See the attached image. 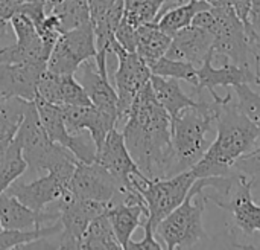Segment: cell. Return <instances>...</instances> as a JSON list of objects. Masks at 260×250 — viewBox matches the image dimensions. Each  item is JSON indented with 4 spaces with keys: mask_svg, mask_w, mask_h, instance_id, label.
<instances>
[{
    "mask_svg": "<svg viewBox=\"0 0 260 250\" xmlns=\"http://www.w3.org/2000/svg\"><path fill=\"white\" fill-rule=\"evenodd\" d=\"M260 142V128L250 122L238 108L232 95L219 102L216 134L201 160L192 168L197 179L225 176L235 163Z\"/></svg>",
    "mask_w": 260,
    "mask_h": 250,
    "instance_id": "7a4b0ae2",
    "label": "cell"
},
{
    "mask_svg": "<svg viewBox=\"0 0 260 250\" xmlns=\"http://www.w3.org/2000/svg\"><path fill=\"white\" fill-rule=\"evenodd\" d=\"M209 8H212V6L206 0H190L181 6L166 11L165 14H161L158 17V20L155 23L158 24V27L161 31H165L166 34H169L172 37L178 31L190 26L198 12L206 11Z\"/></svg>",
    "mask_w": 260,
    "mask_h": 250,
    "instance_id": "f1b7e54d",
    "label": "cell"
},
{
    "mask_svg": "<svg viewBox=\"0 0 260 250\" xmlns=\"http://www.w3.org/2000/svg\"><path fill=\"white\" fill-rule=\"evenodd\" d=\"M149 82H151V87L157 101L168 112L171 119L178 116L184 108L198 104V99H193L192 96L184 93V90L180 86V81L175 78L151 75Z\"/></svg>",
    "mask_w": 260,
    "mask_h": 250,
    "instance_id": "d4e9b609",
    "label": "cell"
},
{
    "mask_svg": "<svg viewBox=\"0 0 260 250\" xmlns=\"http://www.w3.org/2000/svg\"><path fill=\"white\" fill-rule=\"evenodd\" d=\"M122 134L131 157L148 179L178 174L171 139V116L157 101L151 82L134 98Z\"/></svg>",
    "mask_w": 260,
    "mask_h": 250,
    "instance_id": "6da1fadb",
    "label": "cell"
},
{
    "mask_svg": "<svg viewBox=\"0 0 260 250\" xmlns=\"http://www.w3.org/2000/svg\"><path fill=\"white\" fill-rule=\"evenodd\" d=\"M59 218L56 209L34 211L23 205L17 197L3 192L0 194V225L2 229L32 231L40 229L46 223H55Z\"/></svg>",
    "mask_w": 260,
    "mask_h": 250,
    "instance_id": "603a6c76",
    "label": "cell"
},
{
    "mask_svg": "<svg viewBox=\"0 0 260 250\" xmlns=\"http://www.w3.org/2000/svg\"><path fill=\"white\" fill-rule=\"evenodd\" d=\"M15 136L21 145V153L27 163V168L37 173L49 171L62 163L78 160L67 148L52 142L47 137L40 122V116L34 101L29 102V107Z\"/></svg>",
    "mask_w": 260,
    "mask_h": 250,
    "instance_id": "52a82bcc",
    "label": "cell"
},
{
    "mask_svg": "<svg viewBox=\"0 0 260 250\" xmlns=\"http://www.w3.org/2000/svg\"><path fill=\"white\" fill-rule=\"evenodd\" d=\"M107 215L113 226L114 235L122 249L126 250L133 234L142 226V220L148 217V208L145 200L140 202H117L107 208Z\"/></svg>",
    "mask_w": 260,
    "mask_h": 250,
    "instance_id": "cb8c5ba5",
    "label": "cell"
},
{
    "mask_svg": "<svg viewBox=\"0 0 260 250\" xmlns=\"http://www.w3.org/2000/svg\"><path fill=\"white\" fill-rule=\"evenodd\" d=\"M197 73H198V84L195 87V93L201 96L203 90L207 89L213 101L216 102H221L224 99V96H219L216 93V87L257 84V76L253 67L235 64L224 57H215L213 50L204 60V63L197 69Z\"/></svg>",
    "mask_w": 260,
    "mask_h": 250,
    "instance_id": "4fadbf2b",
    "label": "cell"
},
{
    "mask_svg": "<svg viewBox=\"0 0 260 250\" xmlns=\"http://www.w3.org/2000/svg\"><path fill=\"white\" fill-rule=\"evenodd\" d=\"M55 105H91L82 84L69 73H55L47 67L38 81V95Z\"/></svg>",
    "mask_w": 260,
    "mask_h": 250,
    "instance_id": "44dd1931",
    "label": "cell"
},
{
    "mask_svg": "<svg viewBox=\"0 0 260 250\" xmlns=\"http://www.w3.org/2000/svg\"><path fill=\"white\" fill-rule=\"evenodd\" d=\"M219 102H207L203 95L198 104L184 108L171 119V139L177 160V171L192 170L204 156L216 134Z\"/></svg>",
    "mask_w": 260,
    "mask_h": 250,
    "instance_id": "277c9868",
    "label": "cell"
},
{
    "mask_svg": "<svg viewBox=\"0 0 260 250\" xmlns=\"http://www.w3.org/2000/svg\"><path fill=\"white\" fill-rule=\"evenodd\" d=\"M110 205L85 200L67 191L55 202V209L59 212L61 234L58 235L59 249H78L88 225L104 214Z\"/></svg>",
    "mask_w": 260,
    "mask_h": 250,
    "instance_id": "30bf717a",
    "label": "cell"
},
{
    "mask_svg": "<svg viewBox=\"0 0 260 250\" xmlns=\"http://www.w3.org/2000/svg\"><path fill=\"white\" fill-rule=\"evenodd\" d=\"M9 23L15 35V43L0 46V63L46 64L50 49L43 43L34 23L20 12L12 15Z\"/></svg>",
    "mask_w": 260,
    "mask_h": 250,
    "instance_id": "e0dca14e",
    "label": "cell"
},
{
    "mask_svg": "<svg viewBox=\"0 0 260 250\" xmlns=\"http://www.w3.org/2000/svg\"><path fill=\"white\" fill-rule=\"evenodd\" d=\"M230 5L233 6L235 12L238 17L242 20L245 24L247 34L251 31V23H250V14H251V0H230Z\"/></svg>",
    "mask_w": 260,
    "mask_h": 250,
    "instance_id": "ab89813d",
    "label": "cell"
},
{
    "mask_svg": "<svg viewBox=\"0 0 260 250\" xmlns=\"http://www.w3.org/2000/svg\"><path fill=\"white\" fill-rule=\"evenodd\" d=\"M96 162H99L125 191L136 189L133 180L145 176L131 157L123 134L116 127L107 134L104 144L98 148Z\"/></svg>",
    "mask_w": 260,
    "mask_h": 250,
    "instance_id": "ac0fdd59",
    "label": "cell"
},
{
    "mask_svg": "<svg viewBox=\"0 0 260 250\" xmlns=\"http://www.w3.org/2000/svg\"><path fill=\"white\" fill-rule=\"evenodd\" d=\"M69 191L76 197L105 205L120 202L125 192L114 177L96 160L91 163L78 160L69 183Z\"/></svg>",
    "mask_w": 260,
    "mask_h": 250,
    "instance_id": "5bb4252c",
    "label": "cell"
},
{
    "mask_svg": "<svg viewBox=\"0 0 260 250\" xmlns=\"http://www.w3.org/2000/svg\"><path fill=\"white\" fill-rule=\"evenodd\" d=\"M88 2V9H90V20L94 23L101 17H104L108 9L114 5L116 0H87Z\"/></svg>",
    "mask_w": 260,
    "mask_h": 250,
    "instance_id": "60d3db41",
    "label": "cell"
},
{
    "mask_svg": "<svg viewBox=\"0 0 260 250\" xmlns=\"http://www.w3.org/2000/svg\"><path fill=\"white\" fill-rule=\"evenodd\" d=\"M192 24L212 34L215 57H224L235 64L253 67L251 47L245 24L232 5L212 6L201 11L195 15Z\"/></svg>",
    "mask_w": 260,
    "mask_h": 250,
    "instance_id": "8992f818",
    "label": "cell"
},
{
    "mask_svg": "<svg viewBox=\"0 0 260 250\" xmlns=\"http://www.w3.org/2000/svg\"><path fill=\"white\" fill-rule=\"evenodd\" d=\"M204 186L206 179H197L183 203L157 225L155 237L161 240L163 247L193 249L203 243H210L203 223L207 206Z\"/></svg>",
    "mask_w": 260,
    "mask_h": 250,
    "instance_id": "5b68a950",
    "label": "cell"
},
{
    "mask_svg": "<svg viewBox=\"0 0 260 250\" xmlns=\"http://www.w3.org/2000/svg\"><path fill=\"white\" fill-rule=\"evenodd\" d=\"M207 202H213L218 208L229 214L227 235L232 247L254 249L251 238L260 234V205L253 200V189L250 180L232 171L225 176L206 177L204 191Z\"/></svg>",
    "mask_w": 260,
    "mask_h": 250,
    "instance_id": "3957f363",
    "label": "cell"
},
{
    "mask_svg": "<svg viewBox=\"0 0 260 250\" xmlns=\"http://www.w3.org/2000/svg\"><path fill=\"white\" fill-rule=\"evenodd\" d=\"M210 6H227L230 5V0H206Z\"/></svg>",
    "mask_w": 260,
    "mask_h": 250,
    "instance_id": "7bdbcfd3",
    "label": "cell"
},
{
    "mask_svg": "<svg viewBox=\"0 0 260 250\" xmlns=\"http://www.w3.org/2000/svg\"><path fill=\"white\" fill-rule=\"evenodd\" d=\"M152 75H160L165 78H175L178 81H186L190 84L193 89L198 84V73L197 67L192 63L187 61H180V60H172L168 58L166 55L157 60L149 66Z\"/></svg>",
    "mask_w": 260,
    "mask_h": 250,
    "instance_id": "d6a6232c",
    "label": "cell"
},
{
    "mask_svg": "<svg viewBox=\"0 0 260 250\" xmlns=\"http://www.w3.org/2000/svg\"><path fill=\"white\" fill-rule=\"evenodd\" d=\"M98 53L93 23H84L75 29L62 32L53 44L46 67L55 73L75 75L79 66L93 60Z\"/></svg>",
    "mask_w": 260,
    "mask_h": 250,
    "instance_id": "9c48e42d",
    "label": "cell"
},
{
    "mask_svg": "<svg viewBox=\"0 0 260 250\" xmlns=\"http://www.w3.org/2000/svg\"><path fill=\"white\" fill-rule=\"evenodd\" d=\"M233 170L244 174L250 180L253 192L254 191L260 192V142L250 153L238 159Z\"/></svg>",
    "mask_w": 260,
    "mask_h": 250,
    "instance_id": "d590c367",
    "label": "cell"
},
{
    "mask_svg": "<svg viewBox=\"0 0 260 250\" xmlns=\"http://www.w3.org/2000/svg\"><path fill=\"white\" fill-rule=\"evenodd\" d=\"M11 141H12V139H9V137H6V136L0 134V154L8 148V145L11 144Z\"/></svg>",
    "mask_w": 260,
    "mask_h": 250,
    "instance_id": "b9f144b4",
    "label": "cell"
},
{
    "mask_svg": "<svg viewBox=\"0 0 260 250\" xmlns=\"http://www.w3.org/2000/svg\"><path fill=\"white\" fill-rule=\"evenodd\" d=\"M76 162H67L55 166L37 180L29 183L14 182L5 192L17 197L23 205L34 211H44L46 206L55 203L69 188Z\"/></svg>",
    "mask_w": 260,
    "mask_h": 250,
    "instance_id": "8fae6325",
    "label": "cell"
},
{
    "mask_svg": "<svg viewBox=\"0 0 260 250\" xmlns=\"http://www.w3.org/2000/svg\"><path fill=\"white\" fill-rule=\"evenodd\" d=\"M0 231H2V225H0Z\"/></svg>",
    "mask_w": 260,
    "mask_h": 250,
    "instance_id": "ee69618b",
    "label": "cell"
},
{
    "mask_svg": "<svg viewBox=\"0 0 260 250\" xmlns=\"http://www.w3.org/2000/svg\"><path fill=\"white\" fill-rule=\"evenodd\" d=\"M91 250V249H102V250H117L122 249L120 243L117 241L113 226L110 223V218L107 212L101 214L96 217L87 228L85 234L82 235V240L79 243L78 250Z\"/></svg>",
    "mask_w": 260,
    "mask_h": 250,
    "instance_id": "83f0119b",
    "label": "cell"
},
{
    "mask_svg": "<svg viewBox=\"0 0 260 250\" xmlns=\"http://www.w3.org/2000/svg\"><path fill=\"white\" fill-rule=\"evenodd\" d=\"M248 40H250V47H251V58H253V69L257 76V84L260 87V26L259 27H251L248 32Z\"/></svg>",
    "mask_w": 260,
    "mask_h": 250,
    "instance_id": "f35d334b",
    "label": "cell"
},
{
    "mask_svg": "<svg viewBox=\"0 0 260 250\" xmlns=\"http://www.w3.org/2000/svg\"><path fill=\"white\" fill-rule=\"evenodd\" d=\"M27 170V163L21 153V145L17 136L8 148L0 154V194H3L21 174Z\"/></svg>",
    "mask_w": 260,
    "mask_h": 250,
    "instance_id": "f546056e",
    "label": "cell"
},
{
    "mask_svg": "<svg viewBox=\"0 0 260 250\" xmlns=\"http://www.w3.org/2000/svg\"><path fill=\"white\" fill-rule=\"evenodd\" d=\"M195 180L197 176L192 170L163 179L136 177L133 186L142 194L148 208V217L143 223L149 225L155 232L157 225L183 203Z\"/></svg>",
    "mask_w": 260,
    "mask_h": 250,
    "instance_id": "ba28073f",
    "label": "cell"
},
{
    "mask_svg": "<svg viewBox=\"0 0 260 250\" xmlns=\"http://www.w3.org/2000/svg\"><path fill=\"white\" fill-rule=\"evenodd\" d=\"M113 55L117 58V69L114 72L116 93L119 98V122L125 121L128 110L137 93L149 82L151 69L146 61L137 53L123 49L117 40L113 44Z\"/></svg>",
    "mask_w": 260,
    "mask_h": 250,
    "instance_id": "7c38bea8",
    "label": "cell"
},
{
    "mask_svg": "<svg viewBox=\"0 0 260 250\" xmlns=\"http://www.w3.org/2000/svg\"><path fill=\"white\" fill-rule=\"evenodd\" d=\"M44 11L56 17L61 32L91 21L87 0H46Z\"/></svg>",
    "mask_w": 260,
    "mask_h": 250,
    "instance_id": "4316f807",
    "label": "cell"
},
{
    "mask_svg": "<svg viewBox=\"0 0 260 250\" xmlns=\"http://www.w3.org/2000/svg\"><path fill=\"white\" fill-rule=\"evenodd\" d=\"M213 50V37L209 31L190 24L172 35L168 58L192 63L197 69Z\"/></svg>",
    "mask_w": 260,
    "mask_h": 250,
    "instance_id": "7402d4cb",
    "label": "cell"
},
{
    "mask_svg": "<svg viewBox=\"0 0 260 250\" xmlns=\"http://www.w3.org/2000/svg\"><path fill=\"white\" fill-rule=\"evenodd\" d=\"M114 37L123 49H126L129 52H136V40H137V27L136 26L129 24L128 21H125L122 18L119 26L114 31Z\"/></svg>",
    "mask_w": 260,
    "mask_h": 250,
    "instance_id": "8d00e7d4",
    "label": "cell"
},
{
    "mask_svg": "<svg viewBox=\"0 0 260 250\" xmlns=\"http://www.w3.org/2000/svg\"><path fill=\"white\" fill-rule=\"evenodd\" d=\"M236 95V104L241 113L260 128V93L253 90L250 84H239L233 87Z\"/></svg>",
    "mask_w": 260,
    "mask_h": 250,
    "instance_id": "e575fe53",
    "label": "cell"
},
{
    "mask_svg": "<svg viewBox=\"0 0 260 250\" xmlns=\"http://www.w3.org/2000/svg\"><path fill=\"white\" fill-rule=\"evenodd\" d=\"M165 0H123V20L139 27L140 24L155 23Z\"/></svg>",
    "mask_w": 260,
    "mask_h": 250,
    "instance_id": "836d02e7",
    "label": "cell"
},
{
    "mask_svg": "<svg viewBox=\"0 0 260 250\" xmlns=\"http://www.w3.org/2000/svg\"><path fill=\"white\" fill-rule=\"evenodd\" d=\"M29 102L21 98H0V134L15 137Z\"/></svg>",
    "mask_w": 260,
    "mask_h": 250,
    "instance_id": "1f68e13d",
    "label": "cell"
},
{
    "mask_svg": "<svg viewBox=\"0 0 260 250\" xmlns=\"http://www.w3.org/2000/svg\"><path fill=\"white\" fill-rule=\"evenodd\" d=\"M66 127L76 134L84 130L88 131L96 150L104 144L107 134L117 125V116L105 113L91 105H59Z\"/></svg>",
    "mask_w": 260,
    "mask_h": 250,
    "instance_id": "d6986e66",
    "label": "cell"
},
{
    "mask_svg": "<svg viewBox=\"0 0 260 250\" xmlns=\"http://www.w3.org/2000/svg\"><path fill=\"white\" fill-rule=\"evenodd\" d=\"M143 231H145V235L140 241H133V238L129 240L128 246H126V250H146V249H152V250H160L163 249V244L155 238V232L154 229L143 223Z\"/></svg>",
    "mask_w": 260,
    "mask_h": 250,
    "instance_id": "74e56055",
    "label": "cell"
},
{
    "mask_svg": "<svg viewBox=\"0 0 260 250\" xmlns=\"http://www.w3.org/2000/svg\"><path fill=\"white\" fill-rule=\"evenodd\" d=\"M93 60L94 63L87 60L79 66L78 72L81 75L78 81L82 84L91 104L105 113L117 116L119 122V98L108 78V52L98 50Z\"/></svg>",
    "mask_w": 260,
    "mask_h": 250,
    "instance_id": "2e32d148",
    "label": "cell"
},
{
    "mask_svg": "<svg viewBox=\"0 0 260 250\" xmlns=\"http://www.w3.org/2000/svg\"><path fill=\"white\" fill-rule=\"evenodd\" d=\"M46 64L0 63V98H21L34 101L38 95V81Z\"/></svg>",
    "mask_w": 260,
    "mask_h": 250,
    "instance_id": "ffe728a7",
    "label": "cell"
},
{
    "mask_svg": "<svg viewBox=\"0 0 260 250\" xmlns=\"http://www.w3.org/2000/svg\"><path fill=\"white\" fill-rule=\"evenodd\" d=\"M172 37L161 31L157 23H146L137 27L136 52L146 61L148 66L166 55Z\"/></svg>",
    "mask_w": 260,
    "mask_h": 250,
    "instance_id": "484cf974",
    "label": "cell"
},
{
    "mask_svg": "<svg viewBox=\"0 0 260 250\" xmlns=\"http://www.w3.org/2000/svg\"><path fill=\"white\" fill-rule=\"evenodd\" d=\"M61 234L59 220L32 231H15V229H2L0 231V249H23L26 244L43 238V237H56Z\"/></svg>",
    "mask_w": 260,
    "mask_h": 250,
    "instance_id": "4dcf8cb0",
    "label": "cell"
},
{
    "mask_svg": "<svg viewBox=\"0 0 260 250\" xmlns=\"http://www.w3.org/2000/svg\"><path fill=\"white\" fill-rule=\"evenodd\" d=\"M34 102L40 116V122L52 142L67 148L79 162L91 163L96 160L98 150L93 139H85L84 136H75L70 133L66 127L59 105L50 104L40 96H37Z\"/></svg>",
    "mask_w": 260,
    "mask_h": 250,
    "instance_id": "9a60e30c",
    "label": "cell"
}]
</instances>
